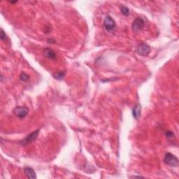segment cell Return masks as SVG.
Wrapping results in <instances>:
<instances>
[{
  "label": "cell",
  "mask_w": 179,
  "mask_h": 179,
  "mask_svg": "<svg viewBox=\"0 0 179 179\" xmlns=\"http://www.w3.org/2000/svg\"><path fill=\"white\" fill-rule=\"evenodd\" d=\"M164 162L167 165L170 166V167H176L178 164V159L175 155L170 153H166L165 156Z\"/></svg>",
  "instance_id": "6da1fadb"
},
{
  "label": "cell",
  "mask_w": 179,
  "mask_h": 179,
  "mask_svg": "<svg viewBox=\"0 0 179 179\" xmlns=\"http://www.w3.org/2000/svg\"><path fill=\"white\" fill-rule=\"evenodd\" d=\"M103 27L107 31H113L116 28V22L111 16H107L103 20Z\"/></svg>",
  "instance_id": "7a4b0ae2"
},
{
  "label": "cell",
  "mask_w": 179,
  "mask_h": 179,
  "mask_svg": "<svg viewBox=\"0 0 179 179\" xmlns=\"http://www.w3.org/2000/svg\"><path fill=\"white\" fill-rule=\"evenodd\" d=\"M150 51H151L150 47L148 46L147 44H146V43H142V44H139V46H137L136 52H137L139 55L147 56L148 54L150 53Z\"/></svg>",
  "instance_id": "3957f363"
},
{
  "label": "cell",
  "mask_w": 179,
  "mask_h": 179,
  "mask_svg": "<svg viewBox=\"0 0 179 179\" xmlns=\"http://www.w3.org/2000/svg\"><path fill=\"white\" fill-rule=\"evenodd\" d=\"M29 110L27 108L23 106H17L14 110V115L19 118H24L28 115Z\"/></svg>",
  "instance_id": "277c9868"
},
{
  "label": "cell",
  "mask_w": 179,
  "mask_h": 179,
  "mask_svg": "<svg viewBox=\"0 0 179 179\" xmlns=\"http://www.w3.org/2000/svg\"><path fill=\"white\" fill-rule=\"evenodd\" d=\"M39 134V129L33 131V132H32L29 135L27 136L24 139H23L21 141L20 144H23V145H27L28 144L32 143V142H33L37 138Z\"/></svg>",
  "instance_id": "5b68a950"
},
{
  "label": "cell",
  "mask_w": 179,
  "mask_h": 179,
  "mask_svg": "<svg viewBox=\"0 0 179 179\" xmlns=\"http://www.w3.org/2000/svg\"><path fill=\"white\" fill-rule=\"evenodd\" d=\"M144 26H145V22H144L143 19L137 18L133 21L131 27H132V29L134 32H139L143 29Z\"/></svg>",
  "instance_id": "8992f818"
},
{
  "label": "cell",
  "mask_w": 179,
  "mask_h": 179,
  "mask_svg": "<svg viewBox=\"0 0 179 179\" xmlns=\"http://www.w3.org/2000/svg\"><path fill=\"white\" fill-rule=\"evenodd\" d=\"M43 55H44L45 57L48 58L49 60H55L57 55L56 53L50 48H46L43 51Z\"/></svg>",
  "instance_id": "52a82bcc"
},
{
  "label": "cell",
  "mask_w": 179,
  "mask_h": 179,
  "mask_svg": "<svg viewBox=\"0 0 179 179\" xmlns=\"http://www.w3.org/2000/svg\"><path fill=\"white\" fill-rule=\"evenodd\" d=\"M24 172L25 174L27 176V178H31V179H35L36 178V173L34 171V170L32 169V168L29 167H27L24 168Z\"/></svg>",
  "instance_id": "ba28073f"
},
{
  "label": "cell",
  "mask_w": 179,
  "mask_h": 179,
  "mask_svg": "<svg viewBox=\"0 0 179 179\" xmlns=\"http://www.w3.org/2000/svg\"><path fill=\"white\" fill-rule=\"evenodd\" d=\"M141 107L140 104H137L134 107L132 110V115L133 117L135 118L136 120H138L140 116H141Z\"/></svg>",
  "instance_id": "9c48e42d"
},
{
  "label": "cell",
  "mask_w": 179,
  "mask_h": 179,
  "mask_svg": "<svg viewBox=\"0 0 179 179\" xmlns=\"http://www.w3.org/2000/svg\"><path fill=\"white\" fill-rule=\"evenodd\" d=\"M64 76H65V73H64V72H55L53 74V76L54 79L57 80H62L64 77Z\"/></svg>",
  "instance_id": "30bf717a"
},
{
  "label": "cell",
  "mask_w": 179,
  "mask_h": 179,
  "mask_svg": "<svg viewBox=\"0 0 179 179\" xmlns=\"http://www.w3.org/2000/svg\"><path fill=\"white\" fill-rule=\"evenodd\" d=\"M120 11H121L122 14L125 16H128L129 15V9L125 6H122L121 7H120Z\"/></svg>",
  "instance_id": "8fae6325"
},
{
  "label": "cell",
  "mask_w": 179,
  "mask_h": 179,
  "mask_svg": "<svg viewBox=\"0 0 179 179\" xmlns=\"http://www.w3.org/2000/svg\"><path fill=\"white\" fill-rule=\"evenodd\" d=\"M20 79L22 81L27 82L29 80V76L25 72H22L20 75Z\"/></svg>",
  "instance_id": "7c38bea8"
},
{
  "label": "cell",
  "mask_w": 179,
  "mask_h": 179,
  "mask_svg": "<svg viewBox=\"0 0 179 179\" xmlns=\"http://www.w3.org/2000/svg\"><path fill=\"white\" fill-rule=\"evenodd\" d=\"M166 137H167L168 139H172V138L174 137V133L170 131H167V132H166Z\"/></svg>",
  "instance_id": "4fadbf2b"
},
{
  "label": "cell",
  "mask_w": 179,
  "mask_h": 179,
  "mask_svg": "<svg viewBox=\"0 0 179 179\" xmlns=\"http://www.w3.org/2000/svg\"><path fill=\"white\" fill-rule=\"evenodd\" d=\"M0 36H1V39L2 41H4L6 39V33L4 31L3 29H1V34H0Z\"/></svg>",
  "instance_id": "5bb4252c"
},
{
  "label": "cell",
  "mask_w": 179,
  "mask_h": 179,
  "mask_svg": "<svg viewBox=\"0 0 179 179\" xmlns=\"http://www.w3.org/2000/svg\"><path fill=\"white\" fill-rule=\"evenodd\" d=\"M47 42H48L49 44H53V43H55V40L53 39H48Z\"/></svg>",
  "instance_id": "9a60e30c"
}]
</instances>
